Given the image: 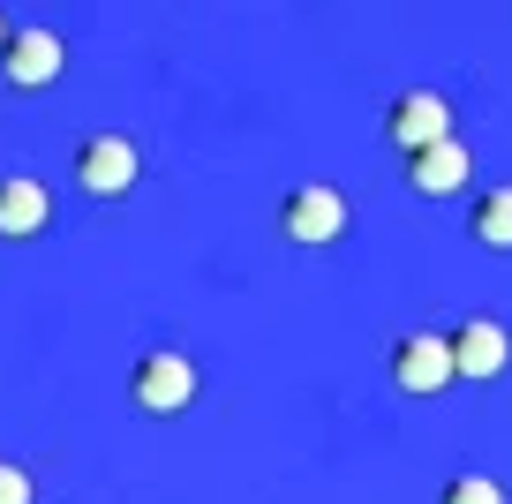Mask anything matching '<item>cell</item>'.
Masks as SVG:
<instances>
[{
    "label": "cell",
    "mask_w": 512,
    "mask_h": 504,
    "mask_svg": "<svg viewBox=\"0 0 512 504\" xmlns=\"http://www.w3.org/2000/svg\"><path fill=\"white\" fill-rule=\"evenodd\" d=\"M128 399L144 414H181V407H196V362L189 354H174V347H151V354H136V369H128Z\"/></svg>",
    "instance_id": "1"
},
{
    "label": "cell",
    "mask_w": 512,
    "mask_h": 504,
    "mask_svg": "<svg viewBox=\"0 0 512 504\" xmlns=\"http://www.w3.org/2000/svg\"><path fill=\"white\" fill-rule=\"evenodd\" d=\"M279 234L294 241V249H324V241L347 234V196L332 189V181H302V189H287V204H279Z\"/></svg>",
    "instance_id": "2"
},
{
    "label": "cell",
    "mask_w": 512,
    "mask_h": 504,
    "mask_svg": "<svg viewBox=\"0 0 512 504\" xmlns=\"http://www.w3.org/2000/svg\"><path fill=\"white\" fill-rule=\"evenodd\" d=\"M445 347H452V377H467V384H490L512 369V331L497 316H467L460 331H445Z\"/></svg>",
    "instance_id": "3"
},
{
    "label": "cell",
    "mask_w": 512,
    "mask_h": 504,
    "mask_svg": "<svg viewBox=\"0 0 512 504\" xmlns=\"http://www.w3.org/2000/svg\"><path fill=\"white\" fill-rule=\"evenodd\" d=\"M136 174H144V158H136L128 136H83L76 143V189L83 196H128Z\"/></svg>",
    "instance_id": "4"
},
{
    "label": "cell",
    "mask_w": 512,
    "mask_h": 504,
    "mask_svg": "<svg viewBox=\"0 0 512 504\" xmlns=\"http://www.w3.org/2000/svg\"><path fill=\"white\" fill-rule=\"evenodd\" d=\"M392 384L415 399H437L452 384V347H445V331H407L400 347H392Z\"/></svg>",
    "instance_id": "5"
},
{
    "label": "cell",
    "mask_w": 512,
    "mask_h": 504,
    "mask_svg": "<svg viewBox=\"0 0 512 504\" xmlns=\"http://www.w3.org/2000/svg\"><path fill=\"white\" fill-rule=\"evenodd\" d=\"M0 68H8V83H16V91H46V83H61L68 46H61L53 31H8V46H0Z\"/></svg>",
    "instance_id": "6"
},
{
    "label": "cell",
    "mask_w": 512,
    "mask_h": 504,
    "mask_svg": "<svg viewBox=\"0 0 512 504\" xmlns=\"http://www.w3.org/2000/svg\"><path fill=\"white\" fill-rule=\"evenodd\" d=\"M445 136H452V98L445 91H407L400 106H392V143H400L407 158L445 143Z\"/></svg>",
    "instance_id": "7"
},
{
    "label": "cell",
    "mask_w": 512,
    "mask_h": 504,
    "mask_svg": "<svg viewBox=\"0 0 512 504\" xmlns=\"http://www.w3.org/2000/svg\"><path fill=\"white\" fill-rule=\"evenodd\" d=\"M46 219H53L46 181H31V174H0V241H31V234H46Z\"/></svg>",
    "instance_id": "8"
},
{
    "label": "cell",
    "mask_w": 512,
    "mask_h": 504,
    "mask_svg": "<svg viewBox=\"0 0 512 504\" xmlns=\"http://www.w3.org/2000/svg\"><path fill=\"white\" fill-rule=\"evenodd\" d=\"M407 189H415V196H452V189H467V143L445 136V143H430V151H415V158H407Z\"/></svg>",
    "instance_id": "9"
},
{
    "label": "cell",
    "mask_w": 512,
    "mask_h": 504,
    "mask_svg": "<svg viewBox=\"0 0 512 504\" xmlns=\"http://www.w3.org/2000/svg\"><path fill=\"white\" fill-rule=\"evenodd\" d=\"M467 234L482 241V249H512V189H490L467 204Z\"/></svg>",
    "instance_id": "10"
},
{
    "label": "cell",
    "mask_w": 512,
    "mask_h": 504,
    "mask_svg": "<svg viewBox=\"0 0 512 504\" xmlns=\"http://www.w3.org/2000/svg\"><path fill=\"white\" fill-rule=\"evenodd\" d=\"M437 504H505V489L490 482V474H452L445 482V497Z\"/></svg>",
    "instance_id": "11"
},
{
    "label": "cell",
    "mask_w": 512,
    "mask_h": 504,
    "mask_svg": "<svg viewBox=\"0 0 512 504\" xmlns=\"http://www.w3.org/2000/svg\"><path fill=\"white\" fill-rule=\"evenodd\" d=\"M0 504H38V489H31V474L16 467V459H0Z\"/></svg>",
    "instance_id": "12"
},
{
    "label": "cell",
    "mask_w": 512,
    "mask_h": 504,
    "mask_svg": "<svg viewBox=\"0 0 512 504\" xmlns=\"http://www.w3.org/2000/svg\"><path fill=\"white\" fill-rule=\"evenodd\" d=\"M0 46H8V16H0Z\"/></svg>",
    "instance_id": "13"
}]
</instances>
